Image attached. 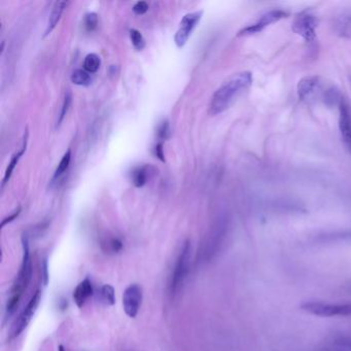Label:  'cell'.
Instances as JSON below:
<instances>
[{
	"label": "cell",
	"mask_w": 351,
	"mask_h": 351,
	"mask_svg": "<svg viewBox=\"0 0 351 351\" xmlns=\"http://www.w3.org/2000/svg\"><path fill=\"white\" fill-rule=\"evenodd\" d=\"M142 298V288L138 284H131L126 288L123 296V306L125 313L129 317L134 318L137 316L141 307Z\"/></svg>",
	"instance_id": "cell-11"
},
{
	"label": "cell",
	"mask_w": 351,
	"mask_h": 351,
	"mask_svg": "<svg viewBox=\"0 0 351 351\" xmlns=\"http://www.w3.org/2000/svg\"><path fill=\"white\" fill-rule=\"evenodd\" d=\"M334 344L339 348H343L351 351V336L349 335L337 336L334 340Z\"/></svg>",
	"instance_id": "cell-27"
},
{
	"label": "cell",
	"mask_w": 351,
	"mask_h": 351,
	"mask_svg": "<svg viewBox=\"0 0 351 351\" xmlns=\"http://www.w3.org/2000/svg\"><path fill=\"white\" fill-rule=\"evenodd\" d=\"M288 16V13L283 10V9H270L265 11L264 13H262L260 17H258L253 23L248 24L244 28H242L241 30L238 32L237 36H248V35H254L257 33L262 32L265 28L270 26L271 24H274L276 22L280 21L283 18H286Z\"/></svg>",
	"instance_id": "cell-6"
},
{
	"label": "cell",
	"mask_w": 351,
	"mask_h": 351,
	"mask_svg": "<svg viewBox=\"0 0 351 351\" xmlns=\"http://www.w3.org/2000/svg\"><path fill=\"white\" fill-rule=\"evenodd\" d=\"M344 288H345V290H346V291H348V292H349V294H351V280H350V281H349V282L345 285V287H344Z\"/></svg>",
	"instance_id": "cell-33"
},
{
	"label": "cell",
	"mask_w": 351,
	"mask_h": 351,
	"mask_svg": "<svg viewBox=\"0 0 351 351\" xmlns=\"http://www.w3.org/2000/svg\"><path fill=\"white\" fill-rule=\"evenodd\" d=\"M40 300H41V291L40 289H37L31 297V299L27 303L22 313L13 323L11 332H10V337H9L10 340L19 337V336L23 333V331L28 327V325L30 324L32 317L34 316L38 308Z\"/></svg>",
	"instance_id": "cell-7"
},
{
	"label": "cell",
	"mask_w": 351,
	"mask_h": 351,
	"mask_svg": "<svg viewBox=\"0 0 351 351\" xmlns=\"http://www.w3.org/2000/svg\"><path fill=\"white\" fill-rule=\"evenodd\" d=\"M298 95L307 103H320L330 107L339 106L343 100L338 86L319 76L302 79L298 84Z\"/></svg>",
	"instance_id": "cell-1"
},
{
	"label": "cell",
	"mask_w": 351,
	"mask_h": 351,
	"mask_svg": "<svg viewBox=\"0 0 351 351\" xmlns=\"http://www.w3.org/2000/svg\"><path fill=\"white\" fill-rule=\"evenodd\" d=\"M133 11L137 16H141V14H144L146 11L149 10V3L145 1H138L134 4L133 6Z\"/></svg>",
	"instance_id": "cell-28"
},
{
	"label": "cell",
	"mask_w": 351,
	"mask_h": 351,
	"mask_svg": "<svg viewBox=\"0 0 351 351\" xmlns=\"http://www.w3.org/2000/svg\"><path fill=\"white\" fill-rule=\"evenodd\" d=\"M93 295V284L90 278H85L82 282L78 284L76 289L73 290V300L79 308L87 303V301Z\"/></svg>",
	"instance_id": "cell-13"
},
{
	"label": "cell",
	"mask_w": 351,
	"mask_h": 351,
	"mask_svg": "<svg viewBox=\"0 0 351 351\" xmlns=\"http://www.w3.org/2000/svg\"><path fill=\"white\" fill-rule=\"evenodd\" d=\"M59 351H65V349H64V347L62 345L59 346Z\"/></svg>",
	"instance_id": "cell-34"
},
{
	"label": "cell",
	"mask_w": 351,
	"mask_h": 351,
	"mask_svg": "<svg viewBox=\"0 0 351 351\" xmlns=\"http://www.w3.org/2000/svg\"><path fill=\"white\" fill-rule=\"evenodd\" d=\"M71 82L77 86L88 87L92 84V78L90 73L85 69H76L71 75Z\"/></svg>",
	"instance_id": "cell-19"
},
{
	"label": "cell",
	"mask_w": 351,
	"mask_h": 351,
	"mask_svg": "<svg viewBox=\"0 0 351 351\" xmlns=\"http://www.w3.org/2000/svg\"><path fill=\"white\" fill-rule=\"evenodd\" d=\"M103 246H104L103 250L106 253L118 254V253H120L123 250L124 244H123L121 239L116 238V237H111L105 243H103Z\"/></svg>",
	"instance_id": "cell-22"
},
{
	"label": "cell",
	"mask_w": 351,
	"mask_h": 351,
	"mask_svg": "<svg viewBox=\"0 0 351 351\" xmlns=\"http://www.w3.org/2000/svg\"><path fill=\"white\" fill-rule=\"evenodd\" d=\"M129 34L133 47L137 51H142L145 48V39L143 35L140 33V31L136 30V29H130Z\"/></svg>",
	"instance_id": "cell-23"
},
{
	"label": "cell",
	"mask_w": 351,
	"mask_h": 351,
	"mask_svg": "<svg viewBox=\"0 0 351 351\" xmlns=\"http://www.w3.org/2000/svg\"><path fill=\"white\" fill-rule=\"evenodd\" d=\"M101 65L100 57L97 54H88L84 60V69L89 73H95L99 70Z\"/></svg>",
	"instance_id": "cell-20"
},
{
	"label": "cell",
	"mask_w": 351,
	"mask_h": 351,
	"mask_svg": "<svg viewBox=\"0 0 351 351\" xmlns=\"http://www.w3.org/2000/svg\"><path fill=\"white\" fill-rule=\"evenodd\" d=\"M22 246H23V260L20 271L17 275V278L13 282L10 290V298L7 301L5 309V318H9L16 312L21 298L25 290L30 283L32 277V262L30 257V248H29V239L27 234H23L22 236Z\"/></svg>",
	"instance_id": "cell-3"
},
{
	"label": "cell",
	"mask_w": 351,
	"mask_h": 351,
	"mask_svg": "<svg viewBox=\"0 0 351 351\" xmlns=\"http://www.w3.org/2000/svg\"><path fill=\"white\" fill-rule=\"evenodd\" d=\"M202 16H203V11L198 10V11L188 12L182 18L179 24L178 30L174 36V41L178 48L181 49L184 47L187 39L194 31V29L199 24Z\"/></svg>",
	"instance_id": "cell-10"
},
{
	"label": "cell",
	"mask_w": 351,
	"mask_h": 351,
	"mask_svg": "<svg viewBox=\"0 0 351 351\" xmlns=\"http://www.w3.org/2000/svg\"><path fill=\"white\" fill-rule=\"evenodd\" d=\"M334 30L340 37L351 39V13L342 14L334 22Z\"/></svg>",
	"instance_id": "cell-14"
},
{
	"label": "cell",
	"mask_w": 351,
	"mask_h": 351,
	"mask_svg": "<svg viewBox=\"0 0 351 351\" xmlns=\"http://www.w3.org/2000/svg\"><path fill=\"white\" fill-rule=\"evenodd\" d=\"M41 276L43 279V285H47L49 281V273H48V260L47 258L43 259L41 263Z\"/></svg>",
	"instance_id": "cell-29"
},
{
	"label": "cell",
	"mask_w": 351,
	"mask_h": 351,
	"mask_svg": "<svg viewBox=\"0 0 351 351\" xmlns=\"http://www.w3.org/2000/svg\"><path fill=\"white\" fill-rule=\"evenodd\" d=\"M99 300L102 304L107 305V306H112L115 303V292L114 288L110 284H104L103 286H101L99 292H98Z\"/></svg>",
	"instance_id": "cell-18"
},
{
	"label": "cell",
	"mask_w": 351,
	"mask_h": 351,
	"mask_svg": "<svg viewBox=\"0 0 351 351\" xmlns=\"http://www.w3.org/2000/svg\"><path fill=\"white\" fill-rule=\"evenodd\" d=\"M98 26V14L96 12H89L85 16V27L87 31L92 32Z\"/></svg>",
	"instance_id": "cell-26"
},
{
	"label": "cell",
	"mask_w": 351,
	"mask_h": 351,
	"mask_svg": "<svg viewBox=\"0 0 351 351\" xmlns=\"http://www.w3.org/2000/svg\"><path fill=\"white\" fill-rule=\"evenodd\" d=\"M67 306H68L67 300H61V301L59 302V307H60V309L65 310V309L67 308Z\"/></svg>",
	"instance_id": "cell-32"
},
{
	"label": "cell",
	"mask_w": 351,
	"mask_h": 351,
	"mask_svg": "<svg viewBox=\"0 0 351 351\" xmlns=\"http://www.w3.org/2000/svg\"><path fill=\"white\" fill-rule=\"evenodd\" d=\"M67 4H68V2H66V1H56L54 3L52 12L50 14V18H49V21H48V25H47L45 35H49L54 30L55 27L58 24V22L60 21L62 13H63L65 7L67 6Z\"/></svg>",
	"instance_id": "cell-15"
},
{
	"label": "cell",
	"mask_w": 351,
	"mask_h": 351,
	"mask_svg": "<svg viewBox=\"0 0 351 351\" xmlns=\"http://www.w3.org/2000/svg\"><path fill=\"white\" fill-rule=\"evenodd\" d=\"M226 227L227 226L225 224H219L211 232L209 237L207 238L206 242L204 243L203 248L201 250L200 257L203 262L211 261L218 253V251L221 250L226 236Z\"/></svg>",
	"instance_id": "cell-9"
},
{
	"label": "cell",
	"mask_w": 351,
	"mask_h": 351,
	"mask_svg": "<svg viewBox=\"0 0 351 351\" xmlns=\"http://www.w3.org/2000/svg\"><path fill=\"white\" fill-rule=\"evenodd\" d=\"M339 128L345 146L351 151V110L344 99L339 105Z\"/></svg>",
	"instance_id": "cell-12"
},
{
	"label": "cell",
	"mask_w": 351,
	"mask_h": 351,
	"mask_svg": "<svg viewBox=\"0 0 351 351\" xmlns=\"http://www.w3.org/2000/svg\"><path fill=\"white\" fill-rule=\"evenodd\" d=\"M26 146H27V135L24 137V141H23V146H22V149L20 152H18L17 154H14L12 157H11V160H10V162L5 170V173H4V177H3V180H2V186L5 185V183L9 180L10 176H11V174L14 170V168H16L17 164L19 163V160L21 159V157L24 155V153L26 152Z\"/></svg>",
	"instance_id": "cell-17"
},
{
	"label": "cell",
	"mask_w": 351,
	"mask_h": 351,
	"mask_svg": "<svg viewBox=\"0 0 351 351\" xmlns=\"http://www.w3.org/2000/svg\"><path fill=\"white\" fill-rule=\"evenodd\" d=\"M71 101H72V95H71V93L68 91V92H66L65 97H64V100H63V104H62L61 112H60L59 118H58V121H57V126H56L57 128L60 127V125L62 124L63 120L65 119L66 114L68 113V110H69L70 105H71Z\"/></svg>",
	"instance_id": "cell-25"
},
{
	"label": "cell",
	"mask_w": 351,
	"mask_h": 351,
	"mask_svg": "<svg viewBox=\"0 0 351 351\" xmlns=\"http://www.w3.org/2000/svg\"><path fill=\"white\" fill-rule=\"evenodd\" d=\"M20 213H21V207H18V209H17L16 211H14V212L11 213L9 216H7V217H5V218L3 219L2 223H1V228H3L5 225L11 223L14 218H17V217L19 216Z\"/></svg>",
	"instance_id": "cell-31"
},
{
	"label": "cell",
	"mask_w": 351,
	"mask_h": 351,
	"mask_svg": "<svg viewBox=\"0 0 351 351\" xmlns=\"http://www.w3.org/2000/svg\"><path fill=\"white\" fill-rule=\"evenodd\" d=\"M318 27V19L310 11L299 13L292 22V30L303 37L307 42H312L316 38V29Z\"/></svg>",
	"instance_id": "cell-8"
},
{
	"label": "cell",
	"mask_w": 351,
	"mask_h": 351,
	"mask_svg": "<svg viewBox=\"0 0 351 351\" xmlns=\"http://www.w3.org/2000/svg\"><path fill=\"white\" fill-rule=\"evenodd\" d=\"M150 176V167L138 166L131 171V180L136 187H142L146 184Z\"/></svg>",
	"instance_id": "cell-16"
},
{
	"label": "cell",
	"mask_w": 351,
	"mask_h": 351,
	"mask_svg": "<svg viewBox=\"0 0 351 351\" xmlns=\"http://www.w3.org/2000/svg\"><path fill=\"white\" fill-rule=\"evenodd\" d=\"M350 82H351V78H350Z\"/></svg>",
	"instance_id": "cell-35"
},
{
	"label": "cell",
	"mask_w": 351,
	"mask_h": 351,
	"mask_svg": "<svg viewBox=\"0 0 351 351\" xmlns=\"http://www.w3.org/2000/svg\"><path fill=\"white\" fill-rule=\"evenodd\" d=\"M70 161H71V151L68 150V151L64 154V156L62 157L59 165H58V167H57V169H56V171H55L54 179H57V178L61 177L62 175L66 172V170H67L68 167H69Z\"/></svg>",
	"instance_id": "cell-21"
},
{
	"label": "cell",
	"mask_w": 351,
	"mask_h": 351,
	"mask_svg": "<svg viewBox=\"0 0 351 351\" xmlns=\"http://www.w3.org/2000/svg\"><path fill=\"white\" fill-rule=\"evenodd\" d=\"M154 153H155V156L159 160L162 161V162H165V155H164V149H163V143L162 142H159V143H157L155 145Z\"/></svg>",
	"instance_id": "cell-30"
},
{
	"label": "cell",
	"mask_w": 351,
	"mask_h": 351,
	"mask_svg": "<svg viewBox=\"0 0 351 351\" xmlns=\"http://www.w3.org/2000/svg\"><path fill=\"white\" fill-rule=\"evenodd\" d=\"M156 135H157L158 139L161 140V141L167 140V139L170 137V135H171V130H170L169 122H168L167 120H163L162 122H161V123L158 125Z\"/></svg>",
	"instance_id": "cell-24"
},
{
	"label": "cell",
	"mask_w": 351,
	"mask_h": 351,
	"mask_svg": "<svg viewBox=\"0 0 351 351\" xmlns=\"http://www.w3.org/2000/svg\"><path fill=\"white\" fill-rule=\"evenodd\" d=\"M301 310L319 317H350L351 303H330L323 301L305 302L301 305Z\"/></svg>",
	"instance_id": "cell-5"
},
{
	"label": "cell",
	"mask_w": 351,
	"mask_h": 351,
	"mask_svg": "<svg viewBox=\"0 0 351 351\" xmlns=\"http://www.w3.org/2000/svg\"><path fill=\"white\" fill-rule=\"evenodd\" d=\"M191 259V242L186 240L175 262V265L169 280V295L174 298L182 287L189 269Z\"/></svg>",
	"instance_id": "cell-4"
},
{
	"label": "cell",
	"mask_w": 351,
	"mask_h": 351,
	"mask_svg": "<svg viewBox=\"0 0 351 351\" xmlns=\"http://www.w3.org/2000/svg\"><path fill=\"white\" fill-rule=\"evenodd\" d=\"M253 85V73L250 71L238 72L225 81L211 97L209 112L216 115L229 109L237 98Z\"/></svg>",
	"instance_id": "cell-2"
}]
</instances>
